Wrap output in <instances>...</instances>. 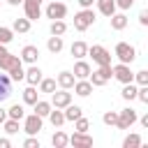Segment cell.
<instances>
[{
    "mask_svg": "<svg viewBox=\"0 0 148 148\" xmlns=\"http://www.w3.org/2000/svg\"><path fill=\"white\" fill-rule=\"evenodd\" d=\"M5 120H7V109H2V106H0V125H2Z\"/></svg>",
    "mask_w": 148,
    "mask_h": 148,
    "instance_id": "47",
    "label": "cell"
},
{
    "mask_svg": "<svg viewBox=\"0 0 148 148\" xmlns=\"http://www.w3.org/2000/svg\"><path fill=\"white\" fill-rule=\"evenodd\" d=\"M7 74H9V79H12V81H23V76H25V69H23V60H21V62H16V65H14V67H12Z\"/></svg>",
    "mask_w": 148,
    "mask_h": 148,
    "instance_id": "30",
    "label": "cell"
},
{
    "mask_svg": "<svg viewBox=\"0 0 148 148\" xmlns=\"http://www.w3.org/2000/svg\"><path fill=\"white\" fill-rule=\"evenodd\" d=\"M30 23H32V21H28L25 16H23V18H14L12 30H14V32H18V35H25V32L30 30Z\"/></svg>",
    "mask_w": 148,
    "mask_h": 148,
    "instance_id": "25",
    "label": "cell"
},
{
    "mask_svg": "<svg viewBox=\"0 0 148 148\" xmlns=\"http://www.w3.org/2000/svg\"><path fill=\"white\" fill-rule=\"evenodd\" d=\"M23 62H28V65H35L37 60H39V49L35 46V44H25L23 49H21V56H18Z\"/></svg>",
    "mask_w": 148,
    "mask_h": 148,
    "instance_id": "12",
    "label": "cell"
},
{
    "mask_svg": "<svg viewBox=\"0 0 148 148\" xmlns=\"http://www.w3.org/2000/svg\"><path fill=\"white\" fill-rule=\"evenodd\" d=\"M69 102H72V92H69V90L60 88V90H53V92H51V106H56V109H65Z\"/></svg>",
    "mask_w": 148,
    "mask_h": 148,
    "instance_id": "9",
    "label": "cell"
},
{
    "mask_svg": "<svg viewBox=\"0 0 148 148\" xmlns=\"http://www.w3.org/2000/svg\"><path fill=\"white\" fill-rule=\"evenodd\" d=\"M49 32H51V35H60V37H62V35L67 32V23H65L62 18H56V21H51Z\"/></svg>",
    "mask_w": 148,
    "mask_h": 148,
    "instance_id": "28",
    "label": "cell"
},
{
    "mask_svg": "<svg viewBox=\"0 0 148 148\" xmlns=\"http://www.w3.org/2000/svg\"><path fill=\"white\" fill-rule=\"evenodd\" d=\"M42 116H37V113H30V116H23V132L25 134H37L39 130H42Z\"/></svg>",
    "mask_w": 148,
    "mask_h": 148,
    "instance_id": "10",
    "label": "cell"
},
{
    "mask_svg": "<svg viewBox=\"0 0 148 148\" xmlns=\"http://www.w3.org/2000/svg\"><path fill=\"white\" fill-rule=\"evenodd\" d=\"M0 148H12V141H9L7 136H2V139H0Z\"/></svg>",
    "mask_w": 148,
    "mask_h": 148,
    "instance_id": "45",
    "label": "cell"
},
{
    "mask_svg": "<svg viewBox=\"0 0 148 148\" xmlns=\"http://www.w3.org/2000/svg\"><path fill=\"white\" fill-rule=\"evenodd\" d=\"M136 111L132 109V106H125V109H120L118 111V123H116V127L118 130H130L134 123H136Z\"/></svg>",
    "mask_w": 148,
    "mask_h": 148,
    "instance_id": "4",
    "label": "cell"
},
{
    "mask_svg": "<svg viewBox=\"0 0 148 148\" xmlns=\"http://www.w3.org/2000/svg\"><path fill=\"white\" fill-rule=\"evenodd\" d=\"M69 143H72L74 148H90V146H92V136H90L88 132H74V134L69 136Z\"/></svg>",
    "mask_w": 148,
    "mask_h": 148,
    "instance_id": "13",
    "label": "cell"
},
{
    "mask_svg": "<svg viewBox=\"0 0 148 148\" xmlns=\"http://www.w3.org/2000/svg\"><path fill=\"white\" fill-rule=\"evenodd\" d=\"M90 72H92V69H90V65H88L83 58H79V60L74 62V72H72V74H74V79H88V76H90Z\"/></svg>",
    "mask_w": 148,
    "mask_h": 148,
    "instance_id": "14",
    "label": "cell"
},
{
    "mask_svg": "<svg viewBox=\"0 0 148 148\" xmlns=\"http://www.w3.org/2000/svg\"><path fill=\"white\" fill-rule=\"evenodd\" d=\"M139 23H141V25H148V12H146V9L139 14Z\"/></svg>",
    "mask_w": 148,
    "mask_h": 148,
    "instance_id": "43",
    "label": "cell"
},
{
    "mask_svg": "<svg viewBox=\"0 0 148 148\" xmlns=\"http://www.w3.org/2000/svg\"><path fill=\"white\" fill-rule=\"evenodd\" d=\"M134 81H136L139 86H148V69H139V72H134Z\"/></svg>",
    "mask_w": 148,
    "mask_h": 148,
    "instance_id": "39",
    "label": "cell"
},
{
    "mask_svg": "<svg viewBox=\"0 0 148 148\" xmlns=\"http://www.w3.org/2000/svg\"><path fill=\"white\" fill-rule=\"evenodd\" d=\"M134 2H136V0H116V7H118V9H130Z\"/></svg>",
    "mask_w": 148,
    "mask_h": 148,
    "instance_id": "42",
    "label": "cell"
},
{
    "mask_svg": "<svg viewBox=\"0 0 148 148\" xmlns=\"http://www.w3.org/2000/svg\"><path fill=\"white\" fill-rule=\"evenodd\" d=\"M69 53H72V56H74L76 60H79V58H86V56H88V44L79 39V42H74V44H72Z\"/></svg>",
    "mask_w": 148,
    "mask_h": 148,
    "instance_id": "23",
    "label": "cell"
},
{
    "mask_svg": "<svg viewBox=\"0 0 148 148\" xmlns=\"http://www.w3.org/2000/svg\"><path fill=\"white\" fill-rule=\"evenodd\" d=\"M12 39H14V30H12V28L0 25V44H9Z\"/></svg>",
    "mask_w": 148,
    "mask_h": 148,
    "instance_id": "37",
    "label": "cell"
},
{
    "mask_svg": "<svg viewBox=\"0 0 148 148\" xmlns=\"http://www.w3.org/2000/svg\"><path fill=\"white\" fill-rule=\"evenodd\" d=\"M12 95V79L9 74H0V104Z\"/></svg>",
    "mask_w": 148,
    "mask_h": 148,
    "instance_id": "17",
    "label": "cell"
},
{
    "mask_svg": "<svg viewBox=\"0 0 148 148\" xmlns=\"http://www.w3.org/2000/svg\"><path fill=\"white\" fill-rule=\"evenodd\" d=\"M16 62H21V58H18V56H12V53L5 49V44H0V69L9 72Z\"/></svg>",
    "mask_w": 148,
    "mask_h": 148,
    "instance_id": "11",
    "label": "cell"
},
{
    "mask_svg": "<svg viewBox=\"0 0 148 148\" xmlns=\"http://www.w3.org/2000/svg\"><path fill=\"white\" fill-rule=\"evenodd\" d=\"M44 14H46V18H51V21H56V18H65V16H67V5L60 2V0H49Z\"/></svg>",
    "mask_w": 148,
    "mask_h": 148,
    "instance_id": "5",
    "label": "cell"
},
{
    "mask_svg": "<svg viewBox=\"0 0 148 148\" xmlns=\"http://www.w3.org/2000/svg\"><path fill=\"white\" fill-rule=\"evenodd\" d=\"M111 69H113V79H118L120 83H132V81H134V72H132L130 65H125V62H118V65H113Z\"/></svg>",
    "mask_w": 148,
    "mask_h": 148,
    "instance_id": "7",
    "label": "cell"
},
{
    "mask_svg": "<svg viewBox=\"0 0 148 148\" xmlns=\"http://www.w3.org/2000/svg\"><path fill=\"white\" fill-rule=\"evenodd\" d=\"M116 58L125 65H132L134 58H136V49L130 44V42H118L116 44Z\"/></svg>",
    "mask_w": 148,
    "mask_h": 148,
    "instance_id": "3",
    "label": "cell"
},
{
    "mask_svg": "<svg viewBox=\"0 0 148 148\" xmlns=\"http://www.w3.org/2000/svg\"><path fill=\"white\" fill-rule=\"evenodd\" d=\"M2 125H5V132L7 134H16L18 132V120H14V118H7Z\"/></svg>",
    "mask_w": 148,
    "mask_h": 148,
    "instance_id": "38",
    "label": "cell"
},
{
    "mask_svg": "<svg viewBox=\"0 0 148 148\" xmlns=\"http://www.w3.org/2000/svg\"><path fill=\"white\" fill-rule=\"evenodd\" d=\"M32 106H35V113H37V116H42V118H46V116H49V111L53 109V106H51V102H46V99H37Z\"/></svg>",
    "mask_w": 148,
    "mask_h": 148,
    "instance_id": "29",
    "label": "cell"
},
{
    "mask_svg": "<svg viewBox=\"0 0 148 148\" xmlns=\"http://www.w3.org/2000/svg\"><path fill=\"white\" fill-rule=\"evenodd\" d=\"M23 116H25V109H23V104H12V106L7 109V118L23 120Z\"/></svg>",
    "mask_w": 148,
    "mask_h": 148,
    "instance_id": "32",
    "label": "cell"
},
{
    "mask_svg": "<svg viewBox=\"0 0 148 148\" xmlns=\"http://www.w3.org/2000/svg\"><path fill=\"white\" fill-rule=\"evenodd\" d=\"M143 141H141V136L139 134H127L125 139H123V148H139Z\"/></svg>",
    "mask_w": 148,
    "mask_h": 148,
    "instance_id": "34",
    "label": "cell"
},
{
    "mask_svg": "<svg viewBox=\"0 0 148 148\" xmlns=\"http://www.w3.org/2000/svg\"><path fill=\"white\" fill-rule=\"evenodd\" d=\"M46 118L51 120V125H53V127H62V125L67 123V120H65V113H62V109H56V106L49 111V116H46Z\"/></svg>",
    "mask_w": 148,
    "mask_h": 148,
    "instance_id": "20",
    "label": "cell"
},
{
    "mask_svg": "<svg viewBox=\"0 0 148 148\" xmlns=\"http://www.w3.org/2000/svg\"><path fill=\"white\" fill-rule=\"evenodd\" d=\"M42 2L44 0H23V9H25V18L28 21H37L42 16Z\"/></svg>",
    "mask_w": 148,
    "mask_h": 148,
    "instance_id": "8",
    "label": "cell"
},
{
    "mask_svg": "<svg viewBox=\"0 0 148 148\" xmlns=\"http://www.w3.org/2000/svg\"><path fill=\"white\" fill-rule=\"evenodd\" d=\"M0 7H2V0H0Z\"/></svg>",
    "mask_w": 148,
    "mask_h": 148,
    "instance_id": "49",
    "label": "cell"
},
{
    "mask_svg": "<svg viewBox=\"0 0 148 148\" xmlns=\"http://www.w3.org/2000/svg\"><path fill=\"white\" fill-rule=\"evenodd\" d=\"M102 123H104V125H109V127H116V123H118V111H104Z\"/></svg>",
    "mask_w": 148,
    "mask_h": 148,
    "instance_id": "35",
    "label": "cell"
},
{
    "mask_svg": "<svg viewBox=\"0 0 148 148\" xmlns=\"http://www.w3.org/2000/svg\"><path fill=\"white\" fill-rule=\"evenodd\" d=\"M92 23H95V12H92V7L81 9L79 14H74V28H76L79 32H86Z\"/></svg>",
    "mask_w": 148,
    "mask_h": 148,
    "instance_id": "2",
    "label": "cell"
},
{
    "mask_svg": "<svg viewBox=\"0 0 148 148\" xmlns=\"http://www.w3.org/2000/svg\"><path fill=\"white\" fill-rule=\"evenodd\" d=\"M97 2V9L104 14V16H111V14H116V0H95Z\"/></svg>",
    "mask_w": 148,
    "mask_h": 148,
    "instance_id": "21",
    "label": "cell"
},
{
    "mask_svg": "<svg viewBox=\"0 0 148 148\" xmlns=\"http://www.w3.org/2000/svg\"><path fill=\"white\" fill-rule=\"evenodd\" d=\"M7 2H9V5H12V7H18V5H21V2H23V0H7Z\"/></svg>",
    "mask_w": 148,
    "mask_h": 148,
    "instance_id": "48",
    "label": "cell"
},
{
    "mask_svg": "<svg viewBox=\"0 0 148 148\" xmlns=\"http://www.w3.org/2000/svg\"><path fill=\"white\" fill-rule=\"evenodd\" d=\"M37 86H39V92L51 95V92L56 90V86H58V83H56V79H44V76H42V81H39Z\"/></svg>",
    "mask_w": 148,
    "mask_h": 148,
    "instance_id": "33",
    "label": "cell"
},
{
    "mask_svg": "<svg viewBox=\"0 0 148 148\" xmlns=\"http://www.w3.org/2000/svg\"><path fill=\"white\" fill-rule=\"evenodd\" d=\"M136 120H139L143 127H148V113H143V116H141V118H136Z\"/></svg>",
    "mask_w": 148,
    "mask_h": 148,
    "instance_id": "46",
    "label": "cell"
},
{
    "mask_svg": "<svg viewBox=\"0 0 148 148\" xmlns=\"http://www.w3.org/2000/svg\"><path fill=\"white\" fill-rule=\"evenodd\" d=\"M62 113H65V120H72V123H74L76 118H81V116H83V109L69 102V104H67V106L62 109Z\"/></svg>",
    "mask_w": 148,
    "mask_h": 148,
    "instance_id": "19",
    "label": "cell"
},
{
    "mask_svg": "<svg viewBox=\"0 0 148 148\" xmlns=\"http://www.w3.org/2000/svg\"><path fill=\"white\" fill-rule=\"evenodd\" d=\"M109 18H111V28L113 30H125L127 28V16L125 14H111Z\"/></svg>",
    "mask_w": 148,
    "mask_h": 148,
    "instance_id": "27",
    "label": "cell"
},
{
    "mask_svg": "<svg viewBox=\"0 0 148 148\" xmlns=\"http://www.w3.org/2000/svg\"><path fill=\"white\" fill-rule=\"evenodd\" d=\"M72 88H74V92H76L79 97H88V95L92 92V83H90L88 79H76Z\"/></svg>",
    "mask_w": 148,
    "mask_h": 148,
    "instance_id": "15",
    "label": "cell"
},
{
    "mask_svg": "<svg viewBox=\"0 0 148 148\" xmlns=\"http://www.w3.org/2000/svg\"><path fill=\"white\" fill-rule=\"evenodd\" d=\"M23 148H39V141L35 139V134H28V139L23 141Z\"/></svg>",
    "mask_w": 148,
    "mask_h": 148,
    "instance_id": "41",
    "label": "cell"
},
{
    "mask_svg": "<svg viewBox=\"0 0 148 148\" xmlns=\"http://www.w3.org/2000/svg\"><path fill=\"white\" fill-rule=\"evenodd\" d=\"M39 99V92H37V86H28L25 90H23V104H35Z\"/></svg>",
    "mask_w": 148,
    "mask_h": 148,
    "instance_id": "26",
    "label": "cell"
},
{
    "mask_svg": "<svg viewBox=\"0 0 148 148\" xmlns=\"http://www.w3.org/2000/svg\"><path fill=\"white\" fill-rule=\"evenodd\" d=\"M74 81H76V79H74V74H72V72H67V69H65V72H60V74L56 76V83H58L60 88H65V90H69V88L74 86Z\"/></svg>",
    "mask_w": 148,
    "mask_h": 148,
    "instance_id": "18",
    "label": "cell"
},
{
    "mask_svg": "<svg viewBox=\"0 0 148 148\" xmlns=\"http://www.w3.org/2000/svg\"><path fill=\"white\" fill-rule=\"evenodd\" d=\"M62 46H65V42H62V37H60V35H51V37H49V42H46V49H49L51 53H60V51H62Z\"/></svg>",
    "mask_w": 148,
    "mask_h": 148,
    "instance_id": "22",
    "label": "cell"
},
{
    "mask_svg": "<svg viewBox=\"0 0 148 148\" xmlns=\"http://www.w3.org/2000/svg\"><path fill=\"white\" fill-rule=\"evenodd\" d=\"M88 56H90L97 65H111V53H109L102 44H92V46H88Z\"/></svg>",
    "mask_w": 148,
    "mask_h": 148,
    "instance_id": "6",
    "label": "cell"
},
{
    "mask_svg": "<svg viewBox=\"0 0 148 148\" xmlns=\"http://www.w3.org/2000/svg\"><path fill=\"white\" fill-rule=\"evenodd\" d=\"M23 79L28 81V86H37V83L42 81V69L37 67V62L28 67V72H25V76H23Z\"/></svg>",
    "mask_w": 148,
    "mask_h": 148,
    "instance_id": "16",
    "label": "cell"
},
{
    "mask_svg": "<svg viewBox=\"0 0 148 148\" xmlns=\"http://www.w3.org/2000/svg\"><path fill=\"white\" fill-rule=\"evenodd\" d=\"M51 143H53V148H65V146L69 143V136H67L62 130H56L53 136H51Z\"/></svg>",
    "mask_w": 148,
    "mask_h": 148,
    "instance_id": "24",
    "label": "cell"
},
{
    "mask_svg": "<svg viewBox=\"0 0 148 148\" xmlns=\"http://www.w3.org/2000/svg\"><path fill=\"white\" fill-rule=\"evenodd\" d=\"M111 76H113V69H111V65H99L95 72H90L88 81L92 83V88H99V86H104L106 81H111Z\"/></svg>",
    "mask_w": 148,
    "mask_h": 148,
    "instance_id": "1",
    "label": "cell"
},
{
    "mask_svg": "<svg viewBox=\"0 0 148 148\" xmlns=\"http://www.w3.org/2000/svg\"><path fill=\"white\" fill-rule=\"evenodd\" d=\"M79 5H81V9H88V7H92V2L95 0H76Z\"/></svg>",
    "mask_w": 148,
    "mask_h": 148,
    "instance_id": "44",
    "label": "cell"
},
{
    "mask_svg": "<svg viewBox=\"0 0 148 148\" xmlns=\"http://www.w3.org/2000/svg\"><path fill=\"white\" fill-rule=\"evenodd\" d=\"M136 99L143 102V104H148V86H139L136 88Z\"/></svg>",
    "mask_w": 148,
    "mask_h": 148,
    "instance_id": "40",
    "label": "cell"
},
{
    "mask_svg": "<svg viewBox=\"0 0 148 148\" xmlns=\"http://www.w3.org/2000/svg\"><path fill=\"white\" fill-rule=\"evenodd\" d=\"M88 130H90V120L88 118L81 116V118L74 120V132H88Z\"/></svg>",
    "mask_w": 148,
    "mask_h": 148,
    "instance_id": "36",
    "label": "cell"
},
{
    "mask_svg": "<svg viewBox=\"0 0 148 148\" xmlns=\"http://www.w3.org/2000/svg\"><path fill=\"white\" fill-rule=\"evenodd\" d=\"M120 95H123V99H127V102L136 99V86H134V81H132V83H123Z\"/></svg>",
    "mask_w": 148,
    "mask_h": 148,
    "instance_id": "31",
    "label": "cell"
}]
</instances>
